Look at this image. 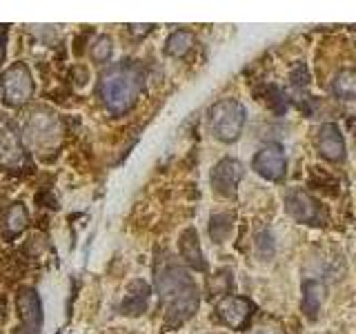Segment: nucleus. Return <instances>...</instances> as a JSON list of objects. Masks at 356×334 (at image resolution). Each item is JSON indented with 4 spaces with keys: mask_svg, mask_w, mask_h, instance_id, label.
I'll use <instances>...</instances> for the list:
<instances>
[{
    "mask_svg": "<svg viewBox=\"0 0 356 334\" xmlns=\"http://www.w3.org/2000/svg\"><path fill=\"white\" fill-rule=\"evenodd\" d=\"M156 287L165 308V323L170 328L183 326L187 319L194 317L198 310V287L194 278L185 272L183 267L167 265L165 270L159 272Z\"/></svg>",
    "mask_w": 356,
    "mask_h": 334,
    "instance_id": "f257e3e1",
    "label": "nucleus"
},
{
    "mask_svg": "<svg viewBox=\"0 0 356 334\" xmlns=\"http://www.w3.org/2000/svg\"><path fill=\"white\" fill-rule=\"evenodd\" d=\"M145 87V74L136 63H118L111 65L103 72L98 81V96L103 100V105L111 114H125L129 111Z\"/></svg>",
    "mask_w": 356,
    "mask_h": 334,
    "instance_id": "f03ea898",
    "label": "nucleus"
},
{
    "mask_svg": "<svg viewBox=\"0 0 356 334\" xmlns=\"http://www.w3.org/2000/svg\"><path fill=\"white\" fill-rule=\"evenodd\" d=\"M25 141L36 152H54L63 141V122L47 109H36L25 120Z\"/></svg>",
    "mask_w": 356,
    "mask_h": 334,
    "instance_id": "7ed1b4c3",
    "label": "nucleus"
},
{
    "mask_svg": "<svg viewBox=\"0 0 356 334\" xmlns=\"http://www.w3.org/2000/svg\"><path fill=\"white\" fill-rule=\"evenodd\" d=\"M245 127V107L234 98H222L209 109V129L222 143L238 141Z\"/></svg>",
    "mask_w": 356,
    "mask_h": 334,
    "instance_id": "20e7f679",
    "label": "nucleus"
},
{
    "mask_svg": "<svg viewBox=\"0 0 356 334\" xmlns=\"http://www.w3.org/2000/svg\"><path fill=\"white\" fill-rule=\"evenodd\" d=\"M33 96V78L27 65L16 63L3 74V98L11 107L25 105Z\"/></svg>",
    "mask_w": 356,
    "mask_h": 334,
    "instance_id": "39448f33",
    "label": "nucleus"
},
{
    "mask_svg": "<svg viewBox=\"0 0 356 334\" xmlns=\"http://www.w3.org/2000/svg\"><path fill=\"white\" fill-rule=\"evenodd\" d=\"M285 212L292 216L296 223H305V225H321L323 223V209L318 205V200L307 194L305 189L300 187H292L285 192Z\"/></svg>",
    "mask_w": 356,
    "mask_h": 334,
    "instance_id": "423d86ee",
    "label": "nucleus"
},
{
    "mask_svg": "<svg viewBox=\"0 0 356 334\" xmlns=\"http://www.w3.org/2000/svg\"><path fill=\"white\" fill-rule=\"evenodd\" d=\"M252 167L256 174H261L267 181H283L287 172V156L278 143H267L256 152Z\"/></svg>",
    "mask_w": 356,
    "mask_h": 334,
    "instance_id": "0eeeda50",
    "label": "nucleus"
},
{
    "mask_svg": "<svg viewBox=\"0 0 356 334\" xmlns=\"http://www.w3.org/2000/svg\"><path fill=\"white\" fill-rule=\"evenodd\" d=\"M27 161L25 148H22V136L16 132L14 122L0 116V165L7 170H18Z\"/></svg>",
    "mask_w": 356,
    "mask_h": 334,
    "instance_id": "6e6552de",
    "label": "nucleus"
},
{
    "mask_svg": "<svg viewBox=\"0 0 356 334\" xmlns=\"http://www.w3.org/2000/svg\"><path fill=\"white\" fill-rule=\"evenodd\" d=\"M243 163L236 161V159H222L214 165V170L209 174V183H211V189L222 196V198H232L236 196V189H238V183L243 178Z\"/></svg>",
    "mask_w": 356,
    "mask_h": 334,
    "instance_id": "1a4fd4ad",
    "label": "nucleus"
},
{
    "mask_svg": "<svg viewBox=\"0 0 356 334\" xmlns=\"http://www.w3.org/2000/svg\"><path fill=\"white\" fill-rule=\"evenodd\" d=\"M216 312L220 321L225 323L227 328L232 330H243L248 326V321L254 312V305L250 299H243V296H225L218 301Z\"/></svg>",
    "mask_w": 356,
    "mask_h": 334,
    "instance_id": "9d476101",
    "label": "nucleus"
},
{
    "mask_svg": "<svg viewBox=\"0 0 356 334\" xmlns=\"http://www.w3.org/2000/svg\"><path fill=\"white\" fill-rule=\"evenodd\" d=\"M16 308H18V317L22 321V328L31 334H38L42 328V305H40L38 294L33 292L31 287H22L16 296Z\"/></svg>",
    "mask_w": 356,
    "mask_h": 334,
    "instance_id": "9b49d317",
    "label": "nucleus"
},
{
    "mask_svg": "<svg viewBox=\"0 0 356 334\" xmlns=\"http://www.w3.org/2000/svg\"><path fill=\"white\" fill-rule=\"evenodd\" d=\"M316 148L323 159H327L332 163L345 161V138H343L339 125H334V122L321 125V129L316 134Z\"/></svg>",
    "mask_w": 356,
    "mask_h": 334,
    "instance_id": "f8f14e48",
    "label": "nucleus"
},
{
    "mask_svg": "<svg viewBox=\"0 0 356 334\" xmlns=\"http://www.w3.org/2000/svg\"><path fill=\"white\" fill-rule=\"evenodd\" d=\"M178 248H181V256L185 259V263L194 270L205 272L207 263L203 259V252H200V243H198V234L194 228H189L181 234V241H178Z\"/></svg>",
    "mask_w": 356,
    "mask_h": 334,
    "instance_id": "ddd939ff",
    "label": "nucleus"
},
{
    "mask_svg": "<svg viewBox=\"0 0 356 334\" xmlns=\"http://www.w3.org/2000/svg\"><path fill=\"white\" fill-rule=\"evenodd\" d=\"M325 292H327L325 283L316 281V278H307L303 283V312L309 321H314L318 317V310L323 305V301H325Z\"/></svg>",
    "mask_w": 356,
    "mask_h": 334,
    "instance_id": "4468645a",
    "label": "nucleus"
},
{
    "mask_svg": "<svg viewBox=\"0 0 356 334\" xmlns=\"http://www.w3.org/2000/svg\"><path fill=\"white\" fill-rule=\"evenodd\" d=\"M194 47V36L187 29H176L174 33H170V38L165 42V54L172 56V58H183L185 54H189V49Z\"/></svg>",
    "mask_w": 356,
    "mask_h": 334,
    "instance_id": "2eb2a0df",
    "label": "nucleus"
},
{
    "mask_svg": "<svg viewBox=\"0 0 356 334\" xmlns=\"http://www.w3.org/2000/svg\"><path fill=\"white\" fill-rule=\"evenodd\" d=\"M332 92L341 100H356V72L341 70L332 81Z\"/></svg>",
    "mask_w": 356,
    "mask_h": 334,
    "instance_id": "dca6fc26",
    "label": "nucleus"
},
{
    "mask_svg": "<svg viewBox=\"0 0 356 334\" xmlns=\"http://www.w3.org/2000/svg\"><path fill=\"white\" fill-rule=\"evenodd\" d=\"M27 223H29V216H27L25 205H22V203H14V205L7 209V214L3 218L5 234H7V237H18V234L27 228Z\"/></svg>",
    "mask_w": 356,
    "mask_h": 334,
    "instance_id": "f3484780",
    "label": "nucleus"
},
{
    "mask_svg": "<svg viewBox=\"0 0 356 334\" xmlns=\"http://www.w3.org/2000/svg\"><path fill=\"white\" fill-rule=\"evenodd\" d=\"M234 230V216L227 212H218L209 218V237L214 243H225Z\"/></svg>",
    "mask_w": 356,
    "mask_h": 334,
    "instance_id": "a211bd4d",
    "label": "nucleus"
},
{
    "mask_svg": "<svg viewBox=\"0 0 356 334\" xmlns=\"http://www.w3.org/2000/svg\"><path fill=\"white\" fill-rule=\"evenodd\" d=\"M147 296H149V287H145L140 294H127L125 301H122L120 312L122 315H143L147 310Z\"/></svg>",
    "mask_w": 356,
    "mask_h": 334,
    "instance_id": "6ab92c4d",
    "label": "nucleus"
},
{
    "mask_svg": "<svg viewBox=\"0 0 356 334\" xmlns=\"http://www.w3.org/2000/svg\"><path fill=\"white\" fill-rule=\"evenodd\" d=\"M111 51H114V45H111V40H109L107 36L96 38V42L92 45V58H94L96 63H105V61H109Z\"/></svg>",
    "mask_w": 356,
    "mask_h": 334,
    "instance_id": "aec40b11",
    "label": "nucleus"
},
{
    "mask_svg": "<svg viewBox=\"0 0 356 334\" xmlns=\"http://www.w3.org/2000/svg\"><path fill=\"white\" fill-rule=\"evenodd\" d=\"M229 287H232V272L229 270H220L214 278H211L209 292L211 294H225V292H229Z\"/></svg>",
    "mask_w": 356,
    "mask_h": 334,
    "instance_id": "412c9836",
    "label": "nucleus"
},
{
    "mask_svg": "<svg viewBox=\"0 0 356 334\" xmlns=\"http://www.w3.org/2000/svg\"><path fill=\"white\" fill-rule=\"evenodd\" d=\"M292 85L296 89H305L309 85V74H307V67L303 63H298L292 70Z\"/></svg>",
    "mask_w": 356,
    "mask_h": 334,
    "instance_id": "4be33fe9",
    "label": "nucleus"
},
{
    "mask_svg": "<svg viewBox=\"0 0 356 334\" xmlns=\"http://www.w3.org/2000/svg\"><path fill=\"white\" fill-rule=\"evenodd\" d=\"M259 252L263 256H272L274 254V239H272V234L270 232H261L259 234Z\"/></svg>",
    "mask_w": 356,
    "mask_h": 334,
    "instance_id": "5701e85b",
    "label": "nucleus"
},
{
    "mask_svg": "<svg viewBox=\"0 0 356 334\" xmlns=\"http://www.w3.org/2000/svg\"><path fill=\"white\" fill-rule=\"evenodd\" d=\"M250 334H285V332H283L281 326H276V323H272V321H263V323H259V326H254V328L250 330Z\"/></svg>",
    "mask_w": 356,
    "mask_h": 334,
    "instance_id": "b1692460",
    "label": "nucleus"
},
{
    "mask_svg": "<svg viewBox=\"0 0 356 334\" xmlns=\"http://www.w3.org/2000/svg\"><path fill=\"white\" fill-rule=\"evenodd\" d=\"M154 25H131V31L134 36H145V33H149Z\"/></svg>",
    "mask_w": 356,
    "mask_h": 334,
    "instance_id": "393cba45",
    "label": "nucleus"
},
{
    "mask_svg": "<svg viewBox=\"0 0 356 334\" xmlns=\"http://www.w3.org/2000/svg\"><path fill=\"white\" fill-rule=\"evenodd\" d=\"M348 127H350L352 136H354V141H356V116H352V118L348 120Z\"/></svg>",
    "mask_w": 356,
    "mask_h": 334,
    "instance_id": "a878e982",
    "label": "nucleus"
},
{
    "mask_svg": "<svg viewBox=\"0 0 356 334\" xmlns=\"http://www.w3.org/2000/svg\"><path fill=\"white\" fill-rule=\"evenodd\" d=\"M14 334H31V332H27L25 328H16V330H14Z\"/></svg>",
    "mask_w": 356,
    "mask_h": 334,
    "instance_id": "bb28decb",
    "label": "nucleus"
}]
</instances>
